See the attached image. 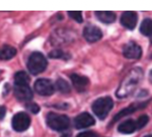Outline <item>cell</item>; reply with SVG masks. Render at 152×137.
<instances>
[{"instance_id": "1", "label": "cell", "mask_w": 152, "mask_h": 137, "mask_svg": "<svg viewBox=\"0 0 152 137\" xmlns=\"http://www.w3.org/2000/svg\"><path fill=\"white\" fill-rule=\"evenodd\" d=\"M140 77H142V73H140V68L132 70L131 73L127 76L126 79L121 83L119 90L117 91V96H119L121 98H124V97L131 94L133 92V90H134V87L140 82Z\"/></svg>"}, {"instance_id": "2", "label": "cell", "mask_w": 152, "mask_h": 137, "mask_svg": "<svg viewBox=\"0 0 152 137\" xmlns=\"http://www.w3.org/2000/svg\"><path fill=\"white\" fill-rule=\"evenodd\" d=\"M47 59L41 53L39 52H34L31 56L28 57V71L31 72L34 75L40 74L43 72L47 68Z\"/></svg>"}, {"instance_id": "3", "label": "cell", "mask_w": 152, "mask_h": 137, "mask_svg": "<svg viewBox=\"0 0 152 137\" xmlns=\"http://www.w3.org/2000/svg\"><path fill=\"white\" fill-rule=\"evenodd\" d=\"M113 108V100L110 97H102L95 100L92 104V110L98 118L104 119Z\"/></svg>"}, {"instance_id": "4", "label": "cell", "mask_w": 152, "mask_h": 137, "mask_svg": "<svg viewBox=\"0 0 152 137\" xmlns=\"http://www.w3.org/2000/svg\"><path fill=\"white\" fill-rule=\"evenodd\" d=\"M47 123L51 129L55 131H64L69 128L70 120L66 115L50 113L47 116Z\"/></svg>"}, {"instance_id": "5", "label": "cell", "mask_w": 152, "mask_h": 137, "mask_svg": "<svg viewBox=\"0 0 152 137\" xmlns=\"http://www.w3.org/2000/svg\"><path fill=\"white\" fill-rule=\"evenodd\" d=\"M31 119L28 117V114L23 112H19L15 114L12 119V127L16 132H23L30 127Z\"/></svg>"}, {"instance_id": "6", "label": "cell", "mask_w": 152, "mask_h": 137, "mask_svg": "<svg viewBox=\"0 0 152 137\" xmlns=\"http://www.w3.org/2000/svg\"><path fill=\"white\" fill-rule=\"evenodd\" d=\"M35 91L42 96H50L54 93L55 89L53 83L49 79H38L35 82Z\"/></svg>"}, {"instance_id": "7", "label": "cell", "mask_w": 152, "mask_h": 137, "mask_svg": "<svg viewBox=\"0 0 152 137\" xmlns=\"http://www.w3.org/2000/svg\"><path fill=\"white\" fill-rule=\"evenodd\" d=\"M14 93L17 99L21 100V101H28L33 97V93H32V90L30 89L28 85H15Z\"/></svg>"}, {"instance_id": "8", "label": "cell", "mask_w": 152, "mask_h": 137, "mask_svg": "<svg viewBox=\"0 0 152 137\" xmlns=\"http://www.w3.org/2000/svg\"><path fill=\"white\" fill-rule=\"evenodd\" d=\"M142 55V49L135 42H129L124 47V56L129 59H138Z\"/></svg>"}, {"instance_id": "9", "label": "cell", "mask_w": 152, "mask_h": 137, "mask_svg": "<svg viewBox=\"0 0 152 137\" xmlns=\"http://www.w3.org/2000/svg\"><path fill=\"white\" fill-rule=\"evenodd\" d=\"M102 31L95 26H86L85 30H83V37L89 42L98 41L102 38Z\"/></svg>"}, {"instance_id": "10", "label": "cell", "mask_w": 152, "mask_h": 137, "mask_svg": "<svg viewBox=\"0 0 152 137\" xmlns=\"http://www.w3.org/2000/svg\"><path fill=\"white\" fill-rule=\"evenodd\" d=\"M75 127L77 129H85L91 127L95 123V120L92 116L88 113H81L75 118Z\"/></svg>"}, {"instance_id": "11", "label": "cell", "mask_w": 152, "mask_h": 137, "mask_svg": "<svg viewBox=\"0 0 152 137\" xmlns=\"http://www.w3.org/2000/svg\"><path fill=\"white\" fill-rule=\"evenodd\" d=\"M121 22L128 30H133L137 22V15L134 12H125L121 17Z\"/></svg>"}, {"instance_id": "12", "label": "cell", "mask_w": 152, "mask_h": 137, "mask_svg": "<svg viewBox=\"0 0 152 137\" xmlns=\"http://www.w3.org/2000/svg\"><path fill=\"white\" fill-rule=\"evenodd\" d=\"M71 80L73 82V85L76 90L79 92H83L87 89L89 85V79L85 76L77 75V74H72L71 75Z\"/></svg>"}, {"instance_id": "13", "label": "cell", "mask_w": 152, "mask_h": 137, "mask_svg": "<svg viewBox=\"0 0 152 137\" xmlns=\"http://www.w3.org/2000/svg\"><path fill=\"white\" fill-rule=\"evenodd\" d=\"M135 130H137V125H136V121L134 120L124 121L118 125V131L123 134H131Z\"/></svg>"}, {"instance_id": "14", "label": "cell", "mask_w": 152, "mask_h": 137, "mask_svg": "<svg viewBox=\"0 0 152 137\" xmlns=\"http://www.w3.org/2000/svg\"><path fill=\"white\" fill-rule=\"evenodd\" d=\"M17 51L15 47L11 45H2L0 47V59L1 60H10L16 55Z\"/></svg>"}, {"instance_id": "15", "label": "cell", "mask_w": 152, "mask_h": 137, "mask_svg": "<svg viewBox=\"0 0 152 137\" xmlns=\"http://www.w3.org/2000/svg\"><path fill=\"white\" fill-rule=\"evenodd\" d=\"M95 15L104 23H112L116 19L113 12H95Z\"/></svg>"}, {"instance_id": "16", "label": "cell", "mask_w": 152, "mask_h": 137, "mask_svg": "<svg viewBox=\"0 0 152 137\" xmlns=\"http://www.w3.org/2000/svg\"><path fill=\"white\" fill-rule=\"evenodd\" d=\"M28 81H30V78L26 72L20 71L15 75V85H28Z\"/></svg>"}, {"instance_id": "17", "label": "cell", "mask_w": 152, "mask_h": 137, "mask_svg": "<svg viewBox=\"0 0 152 137\" xmlns=\"http://www.w3.org/2000/svg\"><path fill=\"white\" fill-rule=\"evenodd\" d=\"M140 33L146 36L152 35V19H145L140 26Z\"/></svg>"}, {"instance_id": "18", "label": "cell", "mask_w": 152, "mask_h": 137, "mask_svg": "<svg viewBox=\"0 0 152 137\" xmlns=\"http://www.w3.org/2000/svg\"><path fill=\"white\" fill-rule=\"evenodd\" d=\"M136 108L134 104H132V106H129L128 108H126V109H124L123 111H121L118 114H117L115 117H114V120L113 121H116L117 119H121V118H123V117H125V116H127V115H130V114H132L133 112H135L136 111Z\"/></svg>"}, {"instance_id": "19", "label": "cell", "mask_w": 152, "mask_h": 137, "mask_svg": "<svg viewBox=\"0 0 152 137\" xmlns=\"http://www.w3.org/2000/svg\"><path fill=\"white\" fill-rule=\"evenodd\" d=\"M56 87L61 93H69L70 92L69 83L66 82V80H64V79H61V78L56 81Z\"/></svg>"}, {"instance_id": "20", "label": "cell", "mask_w": 152, "mask_h": 137, "mask_svg": "<svg viewBox=\"0 0 152 137\" xmlns=\"http://www.w3.org/2000/svg\"><path fill=\"white\" fill-rule=\"evenodd\" d=\"M148 120H149V118H148V116H146V115L140 116V118H138V120L136 121V125H137V129L144 128V127H145V125H147Z\"/></svg>"}, {"instance_id": "21", "label": "cell", "mask_w": 152, "mask_h": 137, "mask_svg": "<svg viewBox=\"0 0 152 137\" xmlns=\"http://www.w3.org/2000/svg\"><path fill=\"white\" fill-rule=\"evenodd\" d=\"M69 16L71 17L72 19H74L75 21L81 23L83 22V15H81V12H68Z\"/></svg>"}, {"instance_id": "22", "label": "cell", "mask_w": 152, "mask_h": 137, "mask_svg": "<svg viewBox=\"0 0 152 137\" xmlns=\"http://www.w3.org/2000/svg\"><path fill=\"white\" fill-rule=\"evenodd\" d=\"M51 58H64V52L60 50H54L49 54Z\"/></svg>"}, {"instance_id": "23", "label": "cell", "mask_w": 152, "mask_h": 137, "mask_svg": "<svg viewBox=\"0 0 152 137\" xmlns=\"http://www.w3.org/2000/svg\"><path fill=\"white\" fill-rule=\"evenodd\" d=\"M28 109L30 112H32L33 114H36L39 112V106H37L36 103H30L28 104Z\"/></svg>"}, {"instance_id": "24", "label": "cell", "mask_w": 152, "mask_h": 137, "mask_svg": "<svg viewBox=\"0 0 152 137\" xmlns=\"http://www.w3.org/2000/svg\"><path fill=\"white\" fill-rule=\"evenodd\" d=\"M77 137H96V134H94L93 132L87 131V132H81L77 135Z\"/></svg>"}, {"instance_id": "25", "label": "cell", "mask_w": 152, "mask_h": 137, "mask_svg": "<svg viewBox=\"0 0 152 137\" xmlns=\"http://www.w3.org/2000/svg\"><path fill=\"white\" fill-rule=\"evenodd\" d=\"M5 115V108L0 106V119H2Z\"/></svg>"}, {"instance_id": "26", "label": "cell", "mask_w": 152, "mask_h": 137, "mask_svg": "<svg viewBox=\"0 0 152 137\" xmlns=\"http://www.w3.org/2000/svg\"><path fill=\"white\" fill-rule=\"evenodd\" d=\"M150 81L152 82V71L150 72Z\"/></svg>"}, {"instance_id": "27", "label": "cell", "mask_w": 152, "mask_h": 137, "mask_svg": "<svg viewBox=\"0 0 152 137\" xmlns=\"http://www.w3.org/2000/svg\"><path fill=\"white\" fill-rule=\"evenodd\" d=\"M61 137H71L70 135H64V136H61Z\"/></svg>"}, {"instance_id": "28", "label": "cell", "mask_w": 152, "mask_h": 137, "mask_svg": "<svg viewBox=\"0 0 152 137\" xmlns=\"http://www.w3.org/2000/svg\"><path fill=\"white\" fill-rule=\"evenodd\" d=\"M146 137H152V136H150V135H148V136H146Z\"/></svg>"}]
</instances>
